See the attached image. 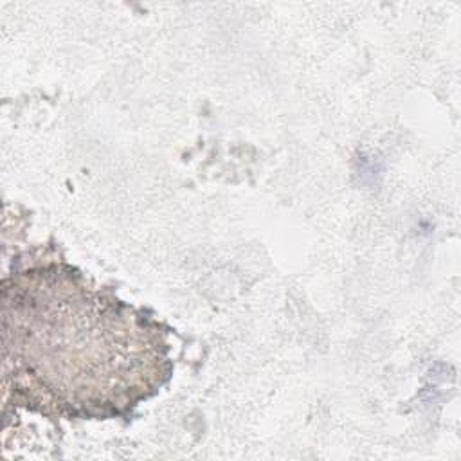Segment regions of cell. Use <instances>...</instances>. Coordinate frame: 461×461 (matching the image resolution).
Segmentation results:
<instances>
[{"label": "cell", "instance_id": "6da1fadb", "mask_svg": "<svg viewBox=\"0 0 461 461\" xmlns=\"http://www.w3.org/2000/svg\"><path fill=\"white\" fill-rule=\"evenodd\" d=\"M112 304L58 274L20 279L4 295L5 360L23 389L65 407H117L155 369L142 330Z\"/></svg>", "mask_w": 461, "mask_h": 461}]
</instances>
